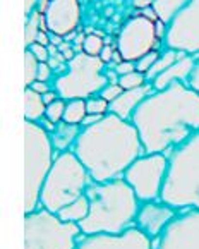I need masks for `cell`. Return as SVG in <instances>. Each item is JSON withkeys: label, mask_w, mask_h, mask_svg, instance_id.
I'll return each mask as SVG.
<instances>
[{"label": "cell", "mask_w": 199, "mask_h": 249, "mask_svg": "<svg viewBox=\"0 0 199 249\" xmlns=\"http://www.w3.org/2000/svg\"><path fill=\"white\" fill-rule=\"evenodd\" d=\"M146 153L168 155L199 131V91L185 83L155 89L131 119Z\"/></svg>", "instance_id": "1"}, {"label": "cell", "mask_w": 199, "mask_h": 249, "mask_svg": "<svg viewBox=\"0 0 199 249\" xmlns=\"http://www.w3.org/2000/svg\"><path fill=\"white\" fill-rule=\"evenodd\" d=\"M72 151L96 182L124 177L131 165L146 153L136 125L114 114L83 127Z\"/></svg>", "instance_id": "2"}, {"label": "cell", "mask_w": 199, "mask_h": 249, "mask_svg": "<svg viewBox=\"0 0 199 249\" xmlns=\"http://www.w3.org/2000/svg\"><path fill=\"white\" fill-rule=\"evenodd\" d=\"M86 196L89 199V215L79 224L84 235H115L136 225L141 201L124 177L107 182L93 180Z\"/></svg>", "instance_id": "3"}, {"label": "cell", "mask_w": 199, "mask_h": 249, "mask_svg": "<svg viewBox=\"0 0 199 249\" xmlns=\"http://www.w3.org/2000/svg\"><path fill=\"white\" fill-rule=\"evenodd\" d=\"M162 201L179 212L199 210V131L168 153Z\"/></svg>", "instance_id": "4"}, {"label": "cell", "mask_w": 199, "mask_h": 249, "mask_svg": "<svg viewBox=\"0 0 199 249\" xmlns=\"http://www.w3.org/2000/svg\"><path fill=\"white\" fill-rule=\"evenodd\" d=\"M91 182L88 169L72 150L59 153L41 187L40 206L59 213L67 205L84 196Z\"/></svg>", "instance_id": "5"}, {"label": "cell", "mask_w": 199, "mask_h": 249, "mask_svg": "<svg viewBox=\"0 0 199 249\" xmlns=\"http://www.w3.org/2000/svg\"><path fill=\"white\" fill-rule=\"evenodd\" d=\"M55 157L50 132L38 122L24 121V213L40 208L41 187Z\"/></svg>", "instance_id": "6"}, {"label": "cell", "mask_w": 199, "mask_h": 249, "mask_svg": "<svg viewBox=\"0 0 199 249\" xmlns=\"http://www.w3.org/2000/svg\"><path fill=\"white\" fill-rule=\"evenodd\" d=\"M81 235L79 224L64 222L43 206L24 213V249H76Z\"/></svg>", "instance_id": "7"}, {"label": "cell", "mask_w": 199, "mask_h": 249, "mask_svg": "<svg viewBox=\"0 0 199 249\" xmlns=\"http://www.w3.org/2000/svg\"><path fill=\"white\" fill-rule=\"evenodd\" d=\"M105 74V62L100 57H89L84 52L76 53L72 60L67 62L66 72L55 79L53 89L66 102L76 98L88 100L101 93L108 85Z\"/></svg>", "instance_id": "8"}, {"label": "cell", "mask_w": 199, "mask_h": 249, "mask_svg": "<svg viewBox=\"0 0 199 249\" xmlns=\"http://www.w3.org/2000/svg\"><path fill=\"white\" fill-rule=\"evenodd\" d=\"M168 174V155L165 153H144L124 174V180L133 187L137 199L156 201L162 198Z\"/></svg>", "instance_id": "9"}, {"label": "cell", "mask_w": 199, "mask_h": 249, "mask_svg": "<svg viewBox=\"0 0 199 249\" xmlns=\"http://www.w3.org/2000/svg\"><path fill=\"white\" fill-rule=\"evenodd\" d=\"M162 43L156 33V21L139 14L122 26L117 38V52L122 60L136 62L143 55L156 50Z\"/></svg>", "instance_id": "10"}, {"label": "cell", "mask_w": 199, "mask_h": 249, "mask_svg": "<svg viewBox=\"0 0 199 249\" xmlns=\"http://www.w3.org/2000/svg\"><path fill=\"white\" fill-rule=\"evenodd\" d=\"M165 47L191 55L199 53V0H189L172 21L166 30Z\"/></svg>", "instance_id": "11"}, {"label": "cell", "mask_w": 199, "mask_h": 249, "mask_svg": "<svg viewBox=\"0 0 199 249\" xmlns=\"http://www.w3.org/2000/svg\"><path fill=\"white\" fill-rule=\"evenodd\" d=\"M156 249H199V210L179 212L155 241Z\"/></svg>", "instance_id": "12"}, {"label": "cell", "mask_w": 199, "mask_h": 249, "mask_svg": "<svg viewBox=\"0 0 199 249\" xmlns=\"http://www.w3.org/2000/svg\"><path fill=\"white\" fill-rule=\"evenodd\" d=\"M76 249H156L155 241L133 227L122 234L81 235Z\"/></svg>", "instance_id": "13"}, {"label": "cell", "mask_w": 199, "mask_h": 249, "mask_svg": "<svg viewBox=\"0 0 199 249\" xmlns=\"http://www.w3.org/2000/svg\"><path fill=\"white\" fill-rule=\"evenodd\" d=\"M177 215H179V210L166 205L162 199L144 201L139 205V212H137L136 225L134 227L139 229L151 241H156L165 232V229L175 220Z\"/></svg>", "instance_id": "14"}, {"label": "cell", "mask_w": 199, "mask_h": 249, "mask_svg": "<svg viewBox=\"0 0 199 249\" xmlns=\"http://www.w3.org/2000/svg\"><path fill=\"white\" fill-rule=\"evenodd\" d=\"M48 31L57 36L74 35L81 24V2L79 0H52L43 12Z\"/></svg>", "instance_id": "15"}, {"label": "cell", "mask_w": 199, "mask_h": 249, "mask_svg": "<svg viewBox=\"0 0 199 249\" xmlns=\"http://www.w3.org/2000/svg\"><path fill=\"white\" fill-rule=\"evenodd\" d=\"M155 91L151 83H148L144 86L134 89H124L122 95L117 100L110 103V114L117 115V117L124 119V121H131L134 115V112L137 110V107Z\"/></svg>", "instance_id": "16"}, {"label": "cell", "mask_w": 199, "mask_h": 249, "mask_svg": "<svg viewBox=\"0 0 199 249\" xmlns=\"http://www.w3.org/2000/svg\"><path fill=\"white\" fill-rule=\"evenodd\" d=\"M196 66V55L184 53L177 62L170 66L168 69L163 74H160L151 85L155 89H165L168 86L175 85V83H189V77H191L192 71Z\"/></svg>", "instance_id": "17"}, {"label": "cell", "mask_w": 199, "mask_h": 249, "mask_svg": "<svg viewBox=\"0 0 199 249\" xmlns=\"http://www.w3.org/2000/svg\"><path fill=\"white\" fill-rule=\"evenodd\" d=\"M81 125L78 124H67V122H60L55 125L52 132H50V140H52V146L55 153H64V151H70L76 144L81 132Z\"/></svg>", "instance_id": "18"}, {"label": "cell", "mask_w": 199, "mask_h": 249, "mask_svg": "<svg viewBox=\"0 0 199 249\" xmlns=\"http://www.w3.org/2000/svg\"><path fill=\"white\" fill-rule=\"evenodd\" d=\"M187 4L189 0H155L153 2V11H155L158 21L170 26L173 19L181 14L182 9Z\"/></svg>", "instance_id": "19"}, {"label": "cell", "mask_w": 199, "mask_h": 249, "mask_svg": "<svg viewBox=\"0 0 199 249\" xmlns=\"http://www.w3.org/2000/svg\"><path fill=\"white\" fill-rule=\"evenodd\" d=\"M47 103L43 102V95L36 93L34 89H24V121L38 122L45 117Z\"/></svg>", "instance_id": "20"}, {"label": "cell", "mask_w": 199, "mask_h": 249, "mask_svg": "<svg viewBox=\"0 0 199 249\" xmlns=\"http://www.w3.org/2000/svg\"><path fill=\"white\" fill-rule=\"evenodd\" d=\"M57 215L64 220V222H72V224H81L83 220H86V216L89 215V199L88 196H81L76 201H72L70 205H67L66 208L60 210Z\"/></svg>", "instance_id": "21"}, {"label": "cell", "mask_w": 199, "mask_h": 249, "mask_svg": "<svg viewBox=\"0 0 199 249\" xmlns=\"http://www.w3.org/2000/svg\"><path fill=\"white\" fill-rule=\"evenodd\" d=\"M40 31H48L45 24V18L40 11H33L30 16H26V26H24V45L30 48L33 43H36Z\"/></svg>", "instance_id": "22"}, {"label": "cell", "mask_w": 199, "mask_h": 249, "mask_svg": "<svg viewBox=\"0 0 199 249\" xmlns=\"http://www.w3.org/2000/svg\"><path fill=\"white\" fill-rule=\"evenodd\" d=\"M182 55H184V52L172 50V48H166L163 53H160V57L156 59V62L153 64V67L149 69V72L146 74L148 83H153V81H155L156 77L160 76V74H163L170 66H173V64L177 62Z\"/></svg>", "instance_id": "23"}, {"label": "cell", "mask_w": 199, "mask_h": 249, "mask_svg": "<svg viewBox=\"0 0 199 249\" xmlns=\"http://www.w3.org/2000/svg\"><path fill=\"white\" fill-rule=\"evenodd\" d=\"M86 115H88L86 100H83V98L69 100L67 105H66V112H64V122H67V124L81 125Z\"/></svg>", "instance_id": "24"}, {"label": "cell", "mask_w": 199, "mask_h": 249, "mask_svg": "<svg viewBox=\"0 0 199 249\" xmlns=\"http://www.w3.org/2000/svg\"><path fill=\"white\" fill-rule=\"evenodd\" d=\"M38 69H40V60L30 50H26L24 52V85L26 88H30L38 79Z\"/></svg>", "instance_id": "25"}, {"label": "cell", "mask_w": 199, "mask_h": 249, "mask_svg": "<svg viewBox=\"0 0 199 249\" xmlns=\"http://www.w3.org/2000/svg\"><path fill=\"white\" fill-rule=\"evenodd\" d=\"M105 48V41L100 35H86L83 40V52L89 57H100Z\"/></svg>", "instance_id": "26"}, {"label": "cell", "mask_w": 199, "mask_h": 249, "mask_svg": "<svg viewBox=\"0 0 199 249\" xmlns=\"http://www.w3.org/2000/svg\"><path fill=\"white\" fill-rule=\"evenodd\" d=\"M86 108H88V114L105 117L107 114H110V102H107L101 95H96L86 100Z\"/></svg>", "instance_id": "27"}, {"label": "cell", "mask_w": 199, "mask_h": 249, "mask_svg": "<svg viewBox=\"0 0 199 249\" xmlns=\"http://www.w3.org/2000/svg\"><path fill=\"white\" fill-rule=\"evenodd\" d=\"M118 85L122 86V89H134V88H139V86L148 85L146 74L139 72V71H134V72L124 74V76L118 77Z\"/></svg>", "instance_id": "28"}, {"label": "cell", "mask_w": 199, "mask_h": 249, "mask_svg": "<svg viewBox=\"0 0 199 249\" xmlns=\"http://www.w3.org/2000/svg\"><path fill=\"white\" fill-rule=\"evenodd\" d=\"M66 105L67 102L64 98H57L53 103L47 105V112H45V117L48 119L53 124H60L64 121V112H66Z\"/></svg>", "instance_id": "29"}, {"label": "cell", "mask_w": 199, "mask_h": 249, "mask_svg": "<svg viewBox=\"0 0 199 249\" xmlns=\"http://www.w3.org/2000/svg\"><path fill=\"white\" fill-rule=\"evenodd\" d=\"M158 57H160L158 50H153V52H149V53L143 55L139 60H136V71H139V72H143V74H148Z\"/></svg>", "instance_id": "30"}, {"label": "cell", "mask_w": 199, "mask_h": 249, "mask_svg": "<svg viewBox=\"0 0 199 249\" xmlns=\"http://www.w3.org/2000/svg\"><path fill=\"white\" fill-rule=\"evenodd\" d=\"M122 91H124V89H122V86L118 85V83H108V85L101 89V93H100V95L103 96L107 102L112 103L114 100H117L118 96L122 95Z\"/></svg>", "instance_id": "31"}, {"label": "cell", "mask_w": 199, "mask_h": 249, "mask_svg": "<svg viewBox=\"0 0 199 249\" xmlns=\"http://www.w3.org/2000/svg\"><path fill=\"white\" fill-rule=\"evenodd\" d=\"M26 50H30L40 62H48V60H50V50H48V47H45V45L33 43L30 48H26Z\"/></svg>", "instance_id": "32"}, {"label": "cell", "mask_w": 199, "mask_h": 249, "mask_svg": "<svg viewBox=\"0 0 199 249\" xmlns=\"http://www.w3.org/2000/svg\"><path fill=\"white\" fill-rule=\"evenodd\" d=\"M115 72L118 74V77L124 76V74H129L136 71V62H131V60H120V62L115 66Z\"/></svg>", "instance_id": "33"}, {"label": "cell", "mask_w": 199, "mask_h": 249, "mask_svg": "<svg viewBox=\"0 0 199 249\" xmlns=\"http://www.w3.org/2000/svg\"><path fill=\"white\" fill-rule=\"evenodd\" d=\"M53 69L50 67L48 62H40V69H38V79L36 81H43V83H48L50 77H52Z\"/></svg>", "instance_id": "34"}, {"label": "cell", "mask_w": 199, "mask_h": 249, "mask_svg": "<svg viewBox=\"0 0 199 249\" xmlns=\"http://www.w3.org/2000/svg\"><path fill=\"white\" fill-rule=\"evenodd\" d=\"M189 86L196 91H199V53L196 55V66H194V71H192L191 77H189Z\"/></svg>", "instance_id": "35"}, {"label": "cell", "mask_w": 199, "mask_h": 249, "mask_svg": "<svg viewBox=\"0 0 199 249\" xmlns=\"http://www.w3.org/2000/svg\"><path fill=\"white\" fill-rule=\"evenodd\" d=\"M30 88L34 89L36 93H40V95H45V93H48L50 89H53V88H50V85H48V83H43V81H34Z\"/></svg>", "instance_id": "36"}, {"label": "cell", "mask_w": 199, "mask_h": 249, "mask_svg": "<svg viewBox=\"0 0 199 249\" xmlns=\"http://www.w3.org/2000/svg\"><path fill=\"white\" fill-rule=\"evenodd\" d=\"M153 2H155V0H133V5H134V9L146 11V9L153 7Z\"/></svg>", "instance_id": "37"}, {"label": "cell", "mask_w": 199, "mask_h": 249, "mask_svg": "<svg viewBox=\"0 0 199 249\" xmlns=\"http://www.w3.org/2000/svg\"><path fill=\"white\" fill-rule=\"evenodd\" d=\"M101 115H93V114H88L84 117V121H83V124H81V127H88V125H95L96 122H100L101 121Z\"/></svg>", "instance_id": "38"}, {"label": "cell", "mask_w": 199, "mask_h": 249, "mask_svg": "<svg viewBox=\"0 0 199 249\" xmlns=\"http://www.w3.org/2000/svg\"><path fill=\"white\" fill-rule=\"evenodd\" d=\"M40 0H24V14L30 16L33 11H36Z\"/></svg>", "instance_id": "39"}, {"label": "cell", "mask_w": 199, "mask_h": 249, "mask_svg": "<svg viewBox=\"0 0 199 249\" xmlns=\"http://www.w3.org/2000/svg\"><path fill=\"white\" fill-rule=\"evenodd\" d=\"M100 59L103 60L105 64H107V62H112V60H114V50H112L110 47H107V45H105L103 52H101V55H100Z\"/></svg>", "instance_id": "40"}, {"label": "cell", "mask_w": 199, "mask_h": 249, "mask_svg": "<svg viewBox=\"0 0 199 249\" xmlns=\"http://www.w3.org/2000/svg\"><path fill=\"white\" fill-rule=\"evenodd\" d=\"M57 98H60V96H59V93H57L55 89H50V91L45 93V95H43V102L47 103V105H50V103H53Z\"/></svg>", "instance_id": "41"}]
</instances>
